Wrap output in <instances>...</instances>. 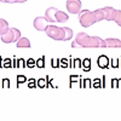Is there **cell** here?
Returning a JSON list of instances; mask_svg holds the SVG:
<instances>
[{
  "label": "cell",
  "mask_w": 121,
  "mask_h": 121,
  "mask_svg": "<svg viewBox=\"0 0 121 121\" xmlns=\"http://www.w3.org/2000/svg\"><path fill=\"white\" fill-rule=\"evenodd\" d=\"M114 22L121 27V10H115V13H114Z\"/></svg>",
  "instance_id": "5bb4252c"
},
{
  "label": "cell",
  "mask_w": 121,
  "mask_h": 121,
  "mask_svg": "<svg viewBox=\"0 0 121 121\" xmlns=\"http://www.w3.org/2000/svg\"><path fill=\"white\" fill-rule=\"evenodd\" d=\"M21 38V32L17 28H9V30L6 33L1 34V41L5 44H11L15 43Z\"/></svg>",
  "instance_id": "5b68a950"
},
{
  "label": "cell",
  "mask_w": 121,
  "mask_h": 121,
  "mask_svg": "<svg viewBox=\"0 0 121 121\" xmlns=\"http://www.w3.org/2000/svg\"><path fill=\"white\" fill-rule=\"evenodd\" d=\"M63 29H64V41H68L73 38V30L68 27H64Z\"/></svg>",
  "instance_id": "7c38bea8"
},
{
  "label": "cell",
  "mask_w": 121,
  "mask_h": 121,
  "mask_svg": "<svg viewBox=\"0 0 121 121\" xmlns=\"http://www.w3.org/2000/svg\"><path fill=\"white\" fill-rule=\"evenodd\" d=\"M16 45H17V47H30V41H29V39H27V38H19L17 41H16Z\"/></svg>",
  "instance_id": "30bf717a"
},
{
  "label": "cell",
  "mask_w": 121,
  "mask_h": 121,
  "mask_svg": "<svg viewBox=\"0 0 121 121\" xmlns=\"http://www.w3.org/2000/svg\"><path fill=\"white\" fill-rule=\"evenodd\" d=\"M0 3H7V4H15V3H18V0H0Z\"/></svg>",
  "instance_id": "2e32d148"
},
{
  "label": "cell",
  "mask_w": 121,
  "mask_h": 121,
  "mask_svg": "<svg viewBox=\"0 0 121 121\" xmlns=\"http://www.w3.org/2000/svg\"><path fill=\"white\" fill-rule=\"evenodd\" d=\"M109 63V59L107 56H102V57H99L98 58V65L99 67H102V68H105Z\"/></svg>",
  "instance_id": "4fadbf2b"
},
{
  "label": "cell",
  "mask_w": 121,
  "mask_h": 121,
  "mask_svg": "<svg viewBox=\"0 0 121 121\" xmlns=\"http://www.w3.org/2000/svg\"><path fill=\"white\" fill-rule=\"evenodd\" d=\"M73 47H107L105 41L99 36H90L86 33H78L72 43Z\"/></svg>",
  "instance_id": "6da1fadb"
},
{
  "label": "cell",
  "mask_w": 121,
  "mask_h": 121,
  "mask_svg": "<svg viewBox=\"0 0 121 121\" xmlns=\"http://www.w3.org/2000/svg\"><path fill=\"white\" fill-rule=\"evenodd\" d=\"M45 32H46L47 36H50L51 39H53V40H62V41H64V29L63 28L53 26V24H48Z\"/></svg>",
  "instance_id": "277c9868"
},
{
  "label": "cell",
  "mask_w": 121,
  "mask_h": 121,
  "mask_svg": "<svg viewBox=\"0 0 121 121\" xmlns=\"http://www.w3.org/2000/svg\"><path fill=\"white\" fill-rule=\"evenodd\" d=\"M104 41H105L107 47H121V40L119 39L109 38V39H105Z\"/></svg>",
  "instance_id": "9c48e42d"
},
{
  "label": "cell",
  "mask_w": 121,
  "mask_h": 121,
  "mask_svg": "<svg viewBox=\"0 0 121 121\" xmlns=\"http://www.w3.org/2000/svg\"><path fill=\"white\" fill-rule=\"evenodd\" d=\"M93 12H95V16H96V18H97V22L103 21V19H104V15H103L102 9H97V10H95Z\"/></svg>",
  "instance_id": "9a60e30c"
},
{
  "label": "cell",
  "mask_w": 121,
  "mask_h": 121,
  "mask_svg": "<svg viewBox=\"0 0 121 121\" xmlns=\"http://www.w3.org/2000/svg\"><path fill=\"white\" fill-rule=\"evenodd\" d=\"M79 21L80 24L85 28H88L91 26H93L97 22V18L95 16L93 11H90V10H81L79 12Z\"/></svg>",
  "instance_id": "3957f363"
},
{
  "label": "cell",
  "mask_w": 121,
  "mask_h": 121,
  "mask_svg": "<svg viewBox=\"0 0 121 121\" xmlns=\"http://www.w3.org/2000/svg\"><path fill=\"white\" fill-rule=\"evenodd\" d=\"M27 0H18V3H26Z\"/></svg>",
  "instance_id": "e0dca14e"
},
{
  "label": "cell",
  "mask_w": 121,
  "mask_h": 121,
  "mask_svg": "<svg viewBox=\"0 0 121 121\" xmlns=\"http://www.w3.org/2000/svg\"><path fill=\"white\" fill-rule=\"evenodd\" d=\"M9 28L10 27H9L7 21H5V19H3V18H0V35L6 33L7 30H9Z\"/></svg>",
  "instance_id": "8fae6325"
},
{
  "label": "cell",
  "mask_w": 121,
  "mask_h": 121,
  "mask_svg": "<svg viewBox=\"0 0 121 121\" xmlns=\"http://www.w3.org/2000/svg\"><path fill=\"white\" fill-rule=\"evenodd\" d=\"M65 7H67L69 13H72V15H79V12L81 11L82 4H81L80 0H67Z\"/></svg>",
  "instance_id": "8992f818"
},
{
  "label": "cell",
  "mask_w": 121,
  "mask_h": 121,
  "mask_svg": "<svg viewBox=\"0 0 121 121\" xmlns=\"http://www.w3.org/2000/svg\"><path fill=\"white\" fill-rule=\"evenodd\" d=\"M102 11H103L105 21H109V22L110 21H114V13H115V9L114 7H110V6L102 7Z\"/></svg>",
  "instance_id": "ba28073f"
},
{
  "label": "cell",
  "mask_w": 121,
  "mask_h": 121,
  "mask_svg": "<svg viewBox=\"0 0 121 121\" xmlns=\"http://www.w3.org/2000/svg\"><path fill=\"white\" fill-rule=\"evenodd\" d=\"M48 26V21L46 19V17H36L34 19V27L36 30L39 32H43V30H46Z\"/></svg>",
  "instance_id": "52a82bcc"
},
{
  "label": "cell",
  "mask_w": 121,
  "mask_h": 121,
  "mask_svg": "<svg viewBox=\"0 0 121 121\" xmlns=\"http://www.w3.org/2000/svg\"><path fill=\"white\" fill-rule=\"evenodd\" d=\"M45 17H46V19L50 23H52V22L65 23L69 19V17H68V15L65 12L59 11V10L56 9V7H48L46 10V12H45Z\"/></svg>",
  "instance_id": "7a4b0ae2"
}]
</instances>
